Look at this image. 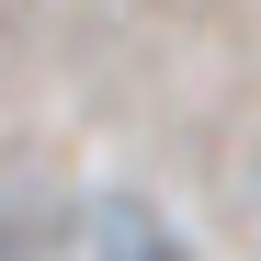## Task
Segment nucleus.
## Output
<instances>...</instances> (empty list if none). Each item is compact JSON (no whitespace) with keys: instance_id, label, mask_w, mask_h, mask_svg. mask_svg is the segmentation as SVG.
<instances>
[{"instance_id":"obj_2","label":"nucleus","mask_w":261,"mask_h":261,"mask_svg":"<svg viewBox=\"0 0 261 261\" xmlns=\"http://www.w3.org/2000/svg\"><path fill=\"white\" fill-rule=\"evenodd\" d=\"M0 261H23V250H12V216H0Z\"/></svg>"},{"instance_id":"obj_1","label":"nucleus","mask_w":261,"mask_h":261,"mask_svg":"<svg viewBox=\"0 0 261 261\" xmlns=\"http://www.w3.org/2000/svg\"><path fill=\"white\" fill-rule=\"evenodd\" d=\"M68 261H193V239L170 227L148 193H91L68 227Z\"/></svg>"}]
</instances>
